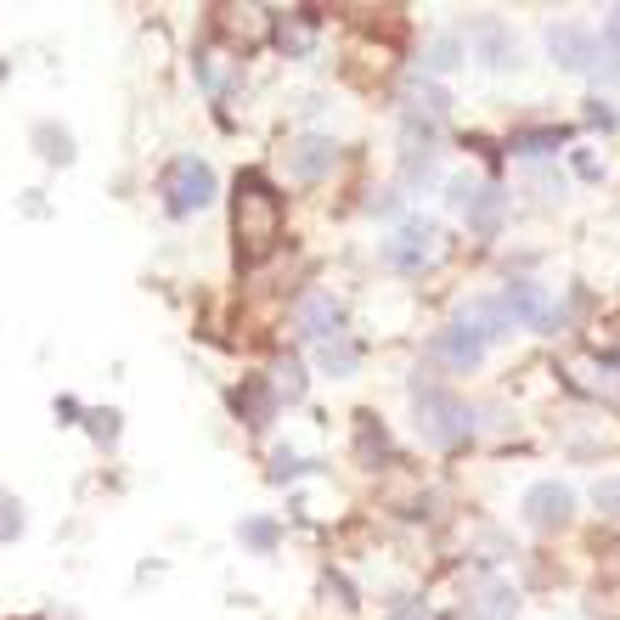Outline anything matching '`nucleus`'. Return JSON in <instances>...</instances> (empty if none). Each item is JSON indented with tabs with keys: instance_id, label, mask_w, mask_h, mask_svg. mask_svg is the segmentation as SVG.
I'll list each match as a JSON object with an SVG mask.
<instances>
[{
	"instance_id": "obj_8",
	"label": "nucleus",
	"mask_w": 620,
	"mask_h": 620,
	"mask_svg": "<svg viewBox=\"0 0 620 620\" xmlns=\"http://www.w3.org/2000/svg\"><path fill=\"white\" fill-rule=\"evenodd\" d=\"M429 356H434V362H446L452 373H474L480 356H485V338L469 333L463 322H452V327H440V333L429 338Z\"/></svg>"
},
{
	"instance_id": "obj_23",
	"label": "nucleus",
	"mask_w": 620,
	"mask_h": 620,
	"mask_svg": "<svg viewBox=\"0 0 620 620\" xmlns=\"http://www.w3.org/2000/svg\"><path fill=\"white\" fill-rule=\"evenodd\" d=\"M35 147H40L46 164H68V158H73V141H68V130H57V125H35Z\"/></svg>"
},
{
	"instance_id": "obj_1",
	"label": "nucleus",
	"mask_w": 620,
	"mask_h": 620,
	"mask_svg": "<svg viewBox=\"0 0 620 620\" xmlns=\"http://www.w3.org/2000/svg\"><path fill=\"white\" fill-rule=\"evenodd\" d=\"M232 237H237V259L259 265L283 243V198L259 181V175H243L237 198H232Z\"/></svg>"
},
{
	"instance_id": "obj_28",
	"label": "nucleus",
	"mask_w": 620,
	"mask_h": 620,
	"mask_svg": "<svg viewBox=\"0 0 620 620\" xmlns=\"http://www.w3.org/2000/svg\"><path fill=\"white\" fill-rule=\"evenodd\" d=\"M530 187L542 193V204H553V198H564V175H553V169H530Z\"/></svg>"
},
{
	"instance_id": "obj_2",
	"label": "nucleus",
	"mask_w": 620,
	"mask_h": 620,
	"mask_svg": "<svg viewBox=\"0 0 620 620\" xmlns=\"http://www.w3.org/2000/svg\"><path fill=\"white\" fill-rule=\"evenodd\" d=\"M412 423H417V434H423V446H434V452H457L463 440L474 434V412H469L452 390L429 384L423 373L412 378Z\"/></svg>"
},
{
	"instance_id": "obj_9",
	"label": "nucleus",
	"mask_w": 620,
	"mask_h": 620,
	"mask_svg": "<svg viewBox=\"0 0 620 620\" xmlns=\"http://www.w3.org/2000/svg\"><path fill=\"white\" fill-rule=\"evenodd\" d=\"M469 46H474V57H480L485 68H513V62H519V40L508 35L502 18H474Z\"/></svg>"
},
{
	"instance_id": "obj_24",
	"label": "nucleus",
	"mask_w": 620,
	"mask_h": 620,
	"mask_svg": "<svg viewBox=\"0 0 620 620\" xmlns=\"http://www.w3.org/2000/svg\"><path fill=\"white\" fill-rule=\"evenodd\" d=\"M401 181H406V187H429V181H434V147L401 152Z\"/></svg>"
},
{
	"instance_id": "obj_10",
	"label": "nucleus",
	"mask_w": 620,
	"mask_h": 620,
	"mask_svg": "<svg viewBox=\"0 0 620 620\" xmlns=\"http://www.w3.org/2000/svg\"><path fill=\"white\" fill-rule=\"evenodd\" d=\"M294 327H299V338H311V344H327V338H338V299L333 294H305L299 305H294Z\"/></svg>"
},
{
	"instance_id": "obj_16",
	"label": "nucleus",
	"mask_w": 620,
	"mask_h": 620,
	"mask_svg": "<svg viewBox=\"0 0 620 620\" xmlns=\"http://www.w3.org/2000/svg\"><path fill=\"white\" fill-rule=\"evenodd\" d=\"M502 215H508V193L502 187H480V198L463 209V220H469L474 237H496L502 232Z\"/></svg>"
},
{
	"instance_id": "obj_3",
	"label": "nucleus",
	"mask_w": 620,
	"mask_h": 620,
	"mask_svg": "<svg viewBox=\"0 0 620 620\" xmlns=\"http://www.w3.org/2000/svg\"><path fill=\"white\" fill-rule=\"evenodd\" d=\"M209 198H215V169H209L198 152H181V158H175V164L164 169V204H169V215H175V220L198 215Z\"/></svg>"
},
{
	"instance_id": "obj_4",
	"label": "nucleus",
	"mask_w": 620,
	"mask_h": 620,
	"mask_svg": "<svg viewBox=\"0 0 620 620\" xmlns=\"http://www.w3.org/2000/svg\"><path fill=\"white\" fill-rule=\"evenodd\" d=\"M434 254H440V226L423 220V215H406L390 232V243H384V265H390V272H423Z\"/></svg>"
},
{
	"instance_id": "obj_27",
	"label": "nucleus",
	"mask_w": 620,
	"mask_h": 620,
	"mask_svg": "<svg viewBox=\"0 0 620 620\" xmlns=\"http://www.w3.org/2000/svg\"><path fill=\"white\" fill-rule=\"evenodd\" d=\"M592 502H598V513H609V519H620V474H609V480H598V485H592Z\"/></svg>"
},
{
	"instance_id": "obj_11",
	"label": "nucleus",
	"mask_w": 620,
	"mask_h": 620,
	"mask_svg": "<svg viewBox=\"0 0 620 620\" xmlns=\"http://www.w3.org/2000/svg\"><path fill=\"white\" fill-rule=\"evenodd\" d=\"M548 57L559 68H592L598 62V40L581 29V23H553L548 29Z\"/></svg>"
},
{
	"instance_id": "obj_37",
	"label": "nucleus",
	"mask_w": 620,
	"mask_h": 620,
	"mask_svg": "<svg viewBox=\"0 0 620 620\" xmlns=\"http://www.w3.org/2000/svg\"><path fill=\"white\" fill-rule=\"evenodd\" d=\"M614 378H620V356H614Z\"/></svg>"
},
{
	"instance_id": "obj_34",
	"label": "nucleus",
	"mask_w": 620,
	"mask_h": 620,
	"mask_svg": "<svg viewBox=\"0 0 620 620\" xmlns=\"http://www.w3.org/2000/svg\"><path fill=\"white\" fill-rule=\"evenodd\" d=\"M575 175H581V181H598L603 169H598V158H587V152H581V158H575Z\"/></svg>"
},
{
	"instance_id": "obj_13",
	"label": "nucleus",
	"mask_w": 620,
	"mask_h": 620,
	"mask_svg": "<svg viewBox=\"0 0 620 620\" xmlns=\"http://www.w3.org/2000/svg\"><path fill=\"white\" fill-rule=\"evenodd\" d=\"M333 164H338V141L333 136H299L288 147V169L299 175V181H322Z\"/></svg>"
},
{
	"instance_id": "obj_29",
	"label": "nucleus",
	"mask_w": 620,
	"mask_h": 620,
	"mask_svg": "<svg viewBox=\"0 0 620 620\" xmlns=\"http://www.w3.org/2000/svg\"><path fill=\"white\" fill-rule=\"evenodd\" d=\"M243 542H248V548H272V542H277V524H272V519H248V524H243Z\"/></svg>"
},
{
	"instance_id": "obj_5",
	"label": "nucleus",
	"mask_w": 620,
	"mask_h": 620,
	"mask_svg": "<svg viewBox=\"0 0 620 620\" xmlns=\"http://www.w3.org/2000/svg\"><path fill=\"white\" fill-rule=\"evenodd\" d=\"M502 305H508V316H513L519 327H530V333H559V327H564V305H559L548 288H537V283H508V288H502Z\"/></svg>"
},
{
	"instance_id": "obj_20",
	"label": "nucleus",
	"mask_w": 620,
	"mask_h": 620,
	"mask_svg": "<svg viewBox=\"0 0 620 620\" xmlns=\"http://www.w3.org/2000/svg\"><path fill=\"white\" fill-rule=\"evenodd\" d=\"M272 390H277V401H299L305 395V367L294 356H277L272 362Z\"/></svg>"
},
{
	"instance_id": "obj_14",
	"label": "nucleus",
	"mask_w": 620,
	"mask_h": 620,
	"mask_svg": "<svg viewBox=\"0 0 620 620\" xmlns=\"http://www.w3.org/2000/svg\"><path fill=\"white\" fill-rule=\"evenodd\" d=\"M316 29H322V18L316 12H272V40H277V51H288V57H305L311 46H316Z\"/></svg>"
},
{
	"instance_id": "obj_21",
	"label": "nucleus",
	"mask_w": 620,
	"mask_h": 620,
	"mask_svg": "<svg viewBox=\"0 0 620 620\" xmlns=\"http://www.w3.org/2000/svg\"><path fill=\"white\" fill-rule=\"evenodd\" d=\"M390 452V440H384V429L373 423V417H356V457L367 463V469H378V457Z\"/></svg>"
},
{
	"instance_id": "obj_32",
	"label": "nucleus",
	"mask_w": 620,
	"mask_h": 620,
	"mask_svg": "<svg viewBox=\"0 0 620 620\" xmlns=\"http://www.w3.org/2000/svg\"><path fill=\"white\" fill-rule=\"evenodd\" d=\"M587 125H603V130H614V108H609V102H587Z\"/></svg>"
},
{
	"instance_id": "obj_36",
	"label": "nucleus",
	"mask_w": 620,
	"mask_h": 620,
	"mask_svg": "<svg viewBox=\"0 0 620 620\" xmlns=\"http://www.w3.org/2000/svg\"><path fill=\"white\" fill-rule=\"evenodd\" d=\"M603 40H609V46H620V7L603 18Z\"/></svg>"
},
{
	"instance_id": "obj_18",
	"label": "nucleus",
	"mask_w": 620,
	"mask_h": 620,
	"mask_svg": "<svg viewBox=\"0 0 620 620\" xmlns=\"http://www.w3.org/2000/svg\"><path fill=\"white\" fill-rule=\"evenodd\" d=\"M237 412L248 417V429H265V423H272V412H277V390L265 384V378H248L237 390Z\"/></svg>"
},
{
	"instance_id": "obj_19",
	"label": "nucleus",
	"mask_w": 620,
	"mask_h": 620,
	"mask_svg": "<svg viewBox=\"0 0 620 620\" xmlns=\"http://www.w3.org/2000/svg\"><path fill=\"white\" fill-rule=\"evenodd\" d=\"M463 62V40L457 35H434L429 51H423V73H452Z\"/></svg>"
},
{
	"instance_id": "obj_15",
	"label": "nucleus",
	"mask_w": 620,
	"mask_h": 620,
	"mask_svg": "<svg viewBox=\"0 0 620 620\" xmlns=\"http://www.w3.org/2000/svg\"><path fill=\"white\" fill-rule=\"evenodd\" d=\"M406 114H423V119H446L452 114V91L446 85H434V79H423V73H412L406 79Z\"/></svg>"
},
{
	"instance_id": "obj_25",
	"label": "nucleus",
	"mask_w": 620,
	"mask_h": 620,
	"mask_svg": "<svg viewBox=\"0 0 620 620\" xmlns=\"http://www.w3.org/2000/svg\"><path fill=\"white\" fill-rule=\"evenodd\" d=\"M480 187H485L480 175H469V169H463V175H452V181H446V204H452V209L463 215V209H469V204L480 198Z\"/></svg>"
},
{
	"instance_id": "obj_22",
	"label": "nucleus",
	"mask_w": 620,
	"mask_h": 620,
	"mask_svg": "<svg viewBox=\"0 0 620 620\" xmlns=\"http://www.w3.org/2000/svg\"><path fill=\"white\" fill-rule=\"evenodd\" d=\"M559 141H564V130H519L513 136V152H524V158H548V152H559Z\"/></svg>"
},
{
	"instance_id": "obj_17",
	"label": "nucleus",
	"mask_w": 620,
	"mask_h": 620,
	"mask_svg": "<svg viewBox=\"0 0 620 620\" xmlns=\"http://www.w3.org/2000/svg\"><path fill=\"white\" fill-rule=\"evenodd\" d=\"M316 362H322V373H333V378H350V373L362 367V344L350 338V333H338V338L316 344Z\"/></svg>"
},
{
	"instance_id": "obj_30",
	"label": "nucleus",
	"mask_w": 620,
	"mask_h": 620,
	"mask_svg": "<svg viewBox=\"0 0 620 620\" xmlns=\"http://www.w3.org/2000/svg\"><path fill=\"white\" fill-rule=\"evenodd\" d=\"M592 73L620 85V46H603V51H598V62H592Z\"/></svg>"
},
{
	"instance_id": "obj_12",
	"label": "nucleus",
	"mask_w": 620,
	"mask_h": 620,
	"mask_svg": "<svg viewBox=\"0 0 620 620\" xmlns=\"http://www.w3.org/2000/svg\"><path fill=\"white\" fill-rule=\"evenodd\" d=\"M457 322H463L469 333H480L485 344H491V338H508V333H513V316H508V305H502V299H485V294L463 299V305H457Z\"/></svg>"
},
{
	"instance_id": "obj_33",
	"label": "nucleus",
	"mask_w": 620,
	"mask_h": 620,
	"mask_svg": "<svg viewBox=\"0 0 620 620\" xmlns=\"http://www.w3.org/2000/svg\"><path fill=\"white\" fill-rule=\"evenodd\" d=\"M18 530H23V508L18 496H7V542H18Z\"/></svg>"
},
{
	"instance_id": "obj_31",
	"label": "nucleus",
	"mask_w": 620,
	"mask_h": 620,
	"mask_svg": "<svg viewBox=\"0 0 620 620\" xmlns=\"http://www.w3.org/2000/svg\"><path fill=\"white\" fill-rule=\"evenodd\" d=\"M91 434L114 446V440H119V412H91Z\"/></svg>"
},
{
	"instance_id": "obj_35",
	"label": "nucleus",
	"mask_w": 620,
	"mask_h": 620,
	"mask_svg": "<svg viewBox=\"0 0 620 620\" xmlns=\"http://www.w3.org/2000/svg\"><path fill=\"white\" fill-rule=\"evenodd\" d=\"M395 209H401L395 193H378V198H373V215H395Z\"/></svg>"
},
{
	"instance_id": "obj_26",
	"label": "nucleus",
	"mask_w": 620,
	"mask_h": 620,
	"mask_svg": "<svg viewBox=\"0 0 620 620\" xmlns=\"http://www.w3.org/2000/svg\"><path fill=\"white\" fill-rule=\"evenodd\" d=\"M316 463H305V457H294V452H272V480L277 485H288V480H299V474H311Z\"/></svg>"
},
{
	"instance_id": "obj_6",
	"label": "nucleus",
	"mask_w": 620,
	"mask_h": 620,
	"mask_svg": "<svg viewBox=\"0 0 620 620\" xmlns=\"http://www.w3.org/2000/svg\"><path fill=\"white\" fill-rule=\"evenodd\" d=\"M513 614H519V592H513L502 575H474V581H469L463 620H513Z\"/></svg>"
},
{
	"instance_id": "obj_7",
	"label": "nucleus",
	"mask_w": 620,
	"mask_h": 620,
	"mask_svg": "<svg viewBox=\"0 0 620 620\" xmlns=\"http://www.w3.org/2000/svg\"><path fill=\"white\" fill-rule=\"evenodd\" d=\"M570 513H575V496H570V485H559V480H542V485L524 491V519L537 524V530H564Z\"/></svg>"
}]
</instances>
